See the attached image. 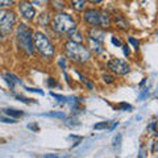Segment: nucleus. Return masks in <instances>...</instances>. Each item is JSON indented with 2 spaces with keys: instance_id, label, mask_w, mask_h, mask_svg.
<instances>
[{
  "instance_id": "nucleus-1",
  "label": "nucleus",
  "mask_w": 158,
  "mask_h": 158,
  "mask_svg": "<svg viewBox=\"0 0 158 158\" xmlns=\"http://www.w3.org/2000/svg\"><path fill=\"white\" fill-rule=\"evenodd\" d=\"M65 54L67 58L77 63H86L91 58V53L86 46L73 41H67L65 44Z\"/></svg>"
},
{
  "instance_id": "nucleus-2",
  "label": "nucleus",
  "mask_w": 158,
  "mask_h": 158,
  "mask_svg": "<svg viewBox=\"0 0 158 158\" xmlns=\"http://www.w3.org/2000/svg\"><path fill=\"white\" fill-rule=\"evenodd\" d=\"M17 44L21 50L25 52L28 56L34 53V44H33V32L27 24H20L16 32Z\"/></svg>"
},
{
  "instance_id": "nucleus-3",
  "label": "nucleus",
  "mask_w": 158,
  "mask_h": 158,
  "mask_svg": "<svg viewBox=\"0 0 158 158\" xmlns=\"http://www.w3.org/2000/svg\"><path fill=\"white\" fill-rule=\"evenodd\" d=\"M52 25L57 33L65 34V33L70 32L71 29L77 28V23H75V20L73 19L71 15L65 13V12H59L53 17Z\"/></svg>"
},
{
  "instance_id": "nucleus-4",
  "label": "nucleus",
  "mask_w": 158,
  "mask_h": 158,
  "mask_svg": "<svg viewBox=\"0 0 158 158\" xmlns=\"http://www.w3.org/2000/svg\"><path fill=\"white\" fill-rule=\"evenodd\" d=\"M33 44L37 52L45 58H50L54 54V46L52 45L50 40H49L42 32H37L33 34Z\"/></svg>"
},
{
  "instance_id": "nucleus-5",
  "label": "nucleus",
  "mask_w": 158,
  "mask_h": 158,
  "mask_svg": "<svg viewBox=\"0 0 158 158\" xmlns=\"http://www.w3.org/2000/svg\"><path fill=\"white\" fill-rule=\"evenodd\" d=\"M16 24V13L11 9H0V32L9 33Z\"/></svg>"
},
{
  "instance_id": "nucleus-6",
  "label": "nucleus",
  "mask_w": 158,
  "mask_h": 158,
  "mask_svg": "<svg viewBox=\"0 0 158 158\" xmlns=\"http://www.w3.org/2000/svg\"><path fill=\"white\" fill-rule=\"evenodd\" d=\"M107 67L110 69L112 73L117 74V75H127L131 71V66L124 61V59L120 58H112L108 61Z\"/></svg>"
},
{
  "instance_id": "nucleus-7",
  "label": "nucleus",
  "mask_w": 158,
  "mask_h": 158,
  "mask_svg": "<svg viewBox=\"0 0 158 158\" xmlns=\"http://www.w3.org/2000/svg\"><path fill=\"white\" fill-rule=\"evenodd\" d=\"M19 12L20 15L25 19V20H33L34 17H36V9H34L33 4L31 2H27V0H21V2L19 3Z\"/></svg>"
},
{
  "instance_id": "nucleus-8",
  "label": "nucleus",
  "mask_w": 158,
  "mask_h": 158,
  "mask_svg": "<svg viewBox=\"0 0 158 158\" xmlns=\"http://www.w3.org/2000/svg\"><path fill=\"white\" fill-rule=\"evenodd\" d=\"M83 20L91 27H99V24H100V11H98L95 8L85 9L83 11Z\"/></svg>"
},
{
  "instance_id": "nucleus-9",
  "label": "nucleus",
  "mask_w": 158,
  "mask_h": 158,
  "mask_svg": "<svg viewBox=\"0 0 158 158\" xmlns=\"http://www.w3.org/2000/svg\"><path fill=\"white\" fill-rule=\"evenodd\" d=\"M111 25H112V19L110 16V13L106 12V11L100 12V24H99V27L106 29V28H110Z\"/></svg>"
},
{
  "instance_id": "nucleus-10",
  "label": "nucleus",
  "mask_w": 158,
  "mask_h": 158,
  "mask_svg": "<svg viewBox=\"0 0 158 158\" xmlns=\"http://www.w3.org/2000/svg\"><path fill=\"white\" fill-rule=\"evenodd\" d=\"M88 37L92 38V40H95V41L103 42V41H104L106 34H104V32H103V31H100V29H98V28L94 27L91 31H90V36H88Z\"/></svg>"
},
{
  "instance_id": "nucleus-11",
  "label": "nucleus",
  "mask_w": 158,
  "mask_h": 158,
  "mask_svg": "<svg viewBox=\"0 0 158 158\" xmlns=\"http://www.w3.org/2000/svg\"><path fill=\"white\" fill-rule=\"evenodd\" d=\"M69 34V41H73V42H78V44H81L82 41H83V34L78 31L77 28H74V29H71L70 32L67 33Z\"/></svg>"
},
{
  "instance_id": "nucleus-12",
  "label": "nucleus",
  "mask_w": 158,
  "mask_h": 158,
  "mask_svg": "<svg viewBox=\"0 0 158 158\" xmlns=\"http://www.w3.org/2000/svg\"><path fill=\"white\" fill-rule=\"evenodd\" d=\"M88 40H90L92 52H95V54H100V53L104 52V48H103V42L95 41V40H92V38H90V37H88Z\"/></svg>"
},
{
  "instance_id": "nucleus-13",
  "label": "nucleus",
  "mask_w": 158,
  "mask_h": 158,
  "mask_svg": "<svg viewBox=\"0 0 158 158\" xmlns=\"http://www.w3.org/2000/svg\"><path fill=\"white\" fill-rule=\"evenodd\" d=\"M71 7L78 12H82L86 9V0H70Z\"/></svg>"
},
{
  "instance_id": "nucleus-14",
  "label": "nucleus",
  "mask_w": 158,
  "mask_h": 158,
  "mask_svg": "<svg viewBox=\"0 0 158 158\" xmlns=\"http://www.w3.org/2000/svg\"><path fill=\"white\" fill-rule=\"evenodd\" d=\"M4 78H6V82L9 85V87L11 88H13L15 87V85H19L20 83V79L16 77V75H13V74H11V73H7L6 75H4Z\"/></svg>"
},
{
  "instance_id": "nucleus-15",
  "label": "nucleus",
  "mask_w": 158,
  "mask_h": 158,
  "mask_svg": "<svg viewBox=\"0 0 158 158\" xmlns=\"http://www.w3.org/2000/svg\"><path fill=\"white\" fill-rule=\"evenodd\" d=\"M4 113H6L7 116L12 117V118H19V117L24 116V112L23 111L15 110V108H7V110H4Z\"/></svg>"
},
{
  "instance_id": "nucleus-16",
  "label": "nucleus",
  "mask_w": 158,
  "mask_h": 158,
  "mask_svg": "<svg viewBox=\"0 0 158 158\" xmlns=\"http://www.w3.org/2000/svg\"><path fill=\"white\" fill-rule=\"evenodd\" d=\"M113 20H115V23L117 24L118 28H121V29H128V23H127L121 16H115V19H113Z\"/></svg>"
},
{
  "instance_id": "nucleus-17",
  "label": "nucleus",
  "mask_w": 158,
  "mask_h": 158,
  "mask_svg": "<svg viewBox=\"0 0 158 158\" xmlns=\"http://www.w3.org/2000/svg\"><path fill=\"white\" fill-rule=\"evenodd\" d=\"M44 116H46V117H54V118H61V120H63V118L66 117V115L63 112H48V113H44Z\"/></svg>"
},
{
  "instance_id": "nucleus-18",
  "label": "nucleus",
  "mask_w": 158,
  "mask_h": 158,
  "mask_svg": "<svg viewBox=\"0 0 158 158\" xmlns=\"http://www.w3.org/2000/svg\"><path fill=\"white\" fill-rule=\"evenodd\" d=\"M110 123H111V121H102V123H98V124L94 125V129L100 131V129H106V128H110Z\"/></svg>"
},
{
  "instance_id": "nucleus-19",
  "label": "nucleus",
  "mask_w": 158,
  "mask_h": 158,
  "mask_svg": "<svg viewBox=\"0 0 158 158\" xmlns=\"http://www.w3.org/2000/svg\"><path fill=\"white\" fill-rule=\"evenodd\" d=\"M50 95H52L54 99H57L58 103H67V98H65V96L58 95V94H54V92H50Z\"/></svg>"
},
{
  "instance_id": "nucleus-20",
  "label": "nucleus",
  "mask_w": 158,
  "mask_h": 158,
  "mask_svg": "<svg viewBox=\"0 0 158 158\" xmlns=\"http://www.w3.org/2000/svg\"><path fill=\"white\" fill-rule=\"evenodd\" d=\"M0 121H3V123H7V124H16V118H9V117H4V116H2L0 115Z\"/></svg>"
},
{
  "instance_id": "nucleus-21",
  "label": "nucleus",
  "mask_w": 158,
  "mask_h": 158,
  "mask_svg": "<svg viewBox=\"0 0 158 158\" xmlns=\"http://www.w3.org/2000/svg\"><path fill=\"white\" fill-rule=\"evenodd\" d=\"M13 3H15V0H0V8L11 7Z\"/></svg>"
},
{
  "instance_id": "nucleus-22",
  "label": "nucleus",
  "mask_w": 158,
  "mask_h": 158,
  "mask_svg": "<svg viewBox=\"0 0 158 158\" xmlns=\"http://www.w3.org/2000/svg\"><path fill=\"white\" fill-rule=\"evenodd\" d=\"M15 98L19 99L20 102H23V103H27V104H31V103L33 102V99H28L25 96H23V95H15Z\"/></svg>"
},
{
  "instance_id": "nucleus-23",
  "label": "nucleus",
  "mask_w": 158,
  "mask_h": 158,
  "mask_svg": "<svg viewBox=\"0 0 158 158\" xmlns=\"http://www.w3.org/2000/svg\"><path fill=\"white\" fill-rule=\"evenodd\" d=\"M103 81H104L106 83H108V85H111V83L115 82V78H113L112 75H110V74H104V75H103Z\"/></svg>"
},
{
  "instance_id": "nucleus-24",
  "label": "nucleus",
  "mask_w": 158,
  "mask_h": 158,
  "mask_svg": "<svg viewBox=\"0 0 158 158\" xmlns=\"http://www.w3.org/2000/svg\"><path fill=\"white\" fill-rule=\"evenodd\" d=\"M117 108H120L121 111H132V106L127 104V103H120V104L117 106Z\"/></svg>"
},
{
  "instance_id": "nucleus-25",
  "label": "nucleus",
  "mask_w": 158,
  "mask_h": 158,
  "mask_svg": "<svg viewBox=\"0 0 158 158\" xmlns=\"http://www.w3.org/2000/svg\"><path fill=\"white\" fill-rule=\"evenodd\" d=\"M121 144V135H117L115 138H113V142H112V145L115 146V148H118Z\"/></svg>"
},
{
  "instance_id": "nucleus-26",
  "label": "nucleus",
  "mask_w": 158,
  "mask_h": 158,
  "mask_svg": "<svg viewBox=\"0 0 158 158\" xmlns=\"http://www.w3.org/2000/svg\"><path fill=\"white\" fill-rule=\"evenodd\" d=\"M128 41H129L132 45L135 46V49H138V46H140V42H138L136 38H133V37H128Z\"/></svg>"
},
{
  "instance_id": "nucleus-27",
  "label": "nucleus",
  "mask_w": 158,
  "mask_h": 158,
  "mask_svg": "<svg viewBox=\"0 0 158 158\" xmlns=\"http://www.w3.org/2000/svg\"><path fill=\"white\" fill-rule=\"evenodd\" d=\"M111 41H112V44H113V45H115V46H121V41H120V40H118L116 36H112L111 37Z\"/></svg>"
},
{
  "instance_id": "nucleus-28",
  "label": "nucleus",
  "mask_w": 158,
  "mask_h": 158,
  "mask_svg": "<svg viewBox=\"0 0 158 158\" xmlns=\"http://www.w3.org/2000/svg\"><path fill=\"white\" fill-rule=\"evenodd\" d=\"M58 63H59V67H61L62 70H65V69H66V61H65V58L61 57V58H59V61H58Z\"/></svg>"
},
{
  "instance_id": "nucleus-29",
  "label": "nucleus",
  "mask_w": 158,
  "mask_h": 158,
  "mask_svg": "<svg viewBox=\"0 0 158 158\" xmlns=\"http://www.w3.org/2000/svg\"><path fill=\"white\" fill-rule=\"evenodd\" d=\"M25 90L29 91V92H37V94H41L44 95V91L42 90H38V88H31V87H25Z\"/></svg>"
},
{
  "instance_id": "nucleus-30",
  "label": "nucleus",
  "mask_w": 158,
  "mask_h": 158,
  "mask_svg": "<svg viewBox=\"0 0 158 158\" xmlns=\"http://www.w3.org/2000/svg\"><path fill=\"white\" fill-rule=\"evenodd\" d=\"M148 95H149V90H148V88H145V90L142 91V94L140 95V98H138V99H140V100H144V99H145Z\"/></svg>"
},
{
  "instance_id": "nucleus-31",
  "label": "nucleus",
  "mask_w": 158,
  "mask_h": 158,
  "mask_svg": "<svg viewBox=\"0 0 158 158\" xmlns=\"http://www.w3.org/2000/svg\"><path fill=\"white\" fill-rule=\"evenodd\" d=\"M138 158H146V152L144 148H141L140 149V153H138Z\"/></svg>"
},
{
  "instance_id": "nucleus-32",
  "label": "nucleus",
  "mask_w": 158,
  "mask_h": 158,
  "mask_svg": "<svg viewBox=\"0 0 158 158\" xmlns=\"http://www.w3.org/2000/svg\"><path fill=\"white\" fill-rule=\"evenodd\" d=\"M123 46V52H124V56H129L131 52H129V46H127V45H121Z\"/></svg>"
},
{
  "instance_id": "nucleus-33",
  "label": "nucleus",
  "mask_w": 158,
  "mask_h": 158,
  "mask_svg": "<svg viewBox=\"0 0 158 158\" xmlns=\"http://www.w3.org/2000/svg\"><path fill=\"white\" fill-rule=\"evenodd\" d=\"M70 138H71V140H77V141H78V144L83 140L82 137H79V136H74V135H70ZM75 145H77V142H75Z\"/></svg>"
},
{
  "instance_id": "nucleus-34",
  "label": "nucleus",
  "mask_w": 158,
  "mask_h": 158,
  "mask_svg": "<svg viewBox=\"0 0 158 158\" xmlns=\"http://www.w3.org/2000/svg\"><path fill=\"white\" fill-rule=\"evenodd\" d=\"M52 86H58V83L53 78H49V87H52Z\"/></svg>"
},
{
  "instance_id": "nucleus-35",
  "label": "nucleus",
  "mask_w": 158,
  "mask_h": 158,
  "mask_svg": "<svg viewBox=\"0 0 158 158\" xmlns=\"http://www.w3.org/2000/svg\"><path fill=\"white\" fill-rule=\"evenodd\" d=\"M28 128H29V129H33L34 132H38V127H37L36 124H29Z\"/></svg>"
},
{
  "instance_id": "nucleus-36",
  "label": "nucleus",
  "mask_w": 158,
  "mask_h": 158,
  "mask_svg": "<svg viewBox=\"0 0 158 158\" xmlns=\"http://www.w3.org/2000/svg\"><path fill=\"white\" fill-rule=\"evenodd\" d=\"M148 129H152L153 132H156V121H153L150 125H148Z\"/></svg>"
},
{
  "instance_id": "nucleus-37",
  "label": "nucleus",
  "mask_w": 158,
  "mask_h": 158,
  "mask_svg": "<svg viewBox=\"0 0 158 158\" xmlns=\"http://www.w3.org/2000/svg\"><path fill=\"white\" fill-rule=\"evenodd\" d=\"M44 158H59V157L56 154H46V156H44Z\"/></svg>"
},
{
  "instance_id": "nucleus-38",
  "label": "nucleus",
  "mask_w": 158,
  "mask_h": 158,
  "mask_svg": "<svg viewBox=\"0 0 158 158\" xmlns=\"http://www.w3.org/2000/svg\"><path fill=\"white\" fill-rule=\"evenodd\" d=\"M88 2H90L91 4H99V3H102L103 0H88Z\"/></svg>"
}]
</instances>
